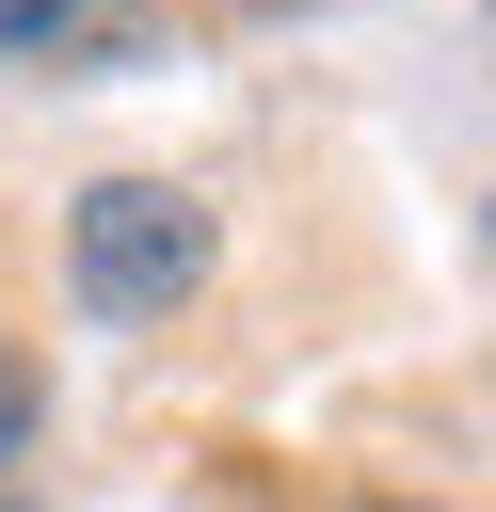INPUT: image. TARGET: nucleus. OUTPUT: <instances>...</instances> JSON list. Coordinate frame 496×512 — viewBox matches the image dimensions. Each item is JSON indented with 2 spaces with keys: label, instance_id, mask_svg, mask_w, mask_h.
Instances as JSON below:
<instances>
[{
  "label": "nucleus",
  "instance_id": "nucleus-1",
  "mask_svg": "<svg viewBox=\"0 0 496 512\" xmlns=\"http://www.w3.org/2000/svg\"><path fill=\"white\" fill-rule=\"evenodd\" d=\"M208 272H224V224H208V192H176V176H96V192L64 208V288H80V320H176Z\"/></svg>",
  "mask_w": 496,
  "mask_h": 512
},
{
  "label": "nucleus",
  "instance_id": "nucleus-2",
  "mask_svg": "<svg viewBox=\"0 0 496 512\" xmlns=\"http://www.w3.org/2000/svg\"><path fill=\"white\" fill-rule=\"evenodd\" d=\"M32 432H48V368H32V336H0V480L32 464Z\"/></svg>",
  "mask_w": 496,
  "mask_h": 512
},
{
  "label": "nucleus",
  "instance_id": "nucleus-3",
  "mask_svg": "<svg viewBox=\"0 0 496 512\" xmlns=\"http://www.w3.org/2000/svg\"><path fill=\"white\" fill-rule=\"evenodd\" d=\"M80 16H96V0H0V48H64Z\"/></svg>",
  "mask_w": 496,
  "mask_h": 512
},
{
  "label": "nucleus",
  "instance_id": "nucleus-4",
  "mask_svg": "<svg viewBox=\"0 0 496 512\" xmlns=\"http://www.w3.org/2000/svg\"><path fill=\"white\" fill-rule=\"evenodd\" d=\"M224 16H304V0H224Z\"/></svg>",
  "mask_w": 496,
  "mask_h": 512
},
{
  "label": "nucleus",
  "instance_id": "nucleus-5",
  "mask_svg": "<svg viewBox=\"0 0 496 512\" xmlns=\"http://www.w3.org/2000/svg\"><path fill=\"white\" fill-rule=\"evenodd\" d=\"M384 512H432V496H384Z\"/></svg>",
  "mask_w": 496,
  "mask_h": 512
},
{
  "label": "nucleus",
  "instance_id": "nucleus-6",
  "mask_svg": "<svg viewBox=\"0 0 496 512\" xmlns=\"http://www.w3.org/2000/svg\"><path fill=\"white\" fill-rule=\"evenodd\" d=\"M0 512H16V496H0Z\"/></svg>",
  "mask_w": 496,
  "mask_h": 512
}]
</instances>
